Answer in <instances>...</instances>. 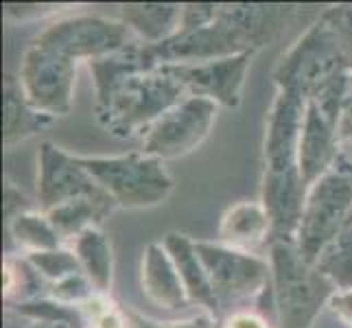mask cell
I'll use <instances>...</instances> for the list:
<instances>
[{
  "label": "cell",
  "instance_id": "cell-1",
  "mask_svg": "<svg viewBox=\"0 0 352 328\" xmlns=\"http://www.w3.org/2000/svg\"><path fill=\"white\" fill-rule=\"evenodd\" d=\"M350 72V64L335 31L320 18L280 57L274 68V81L278 90L315 103L331 120L339 123Z\"/></svg>",
  "mask_w": 352,
  "mask_h": 328
},
{
  "label": "cell",
  "instance_id": "cell-2",
  "mask_svg": "<svg viewBox=\"0 0 352 328\" xmlns=\"http://www.w3.org/2000/svg\"><path fill=\"white\" fill-rule=\"evenodd\" d=\"M270 267L278 328H313L322 307L337 294V287L287 241H272Z\"/></svg>",
  "mask_w": 352,
  "mask_h": 328
},
{
  "label": "cell",
  "instance_id": "cell-3",
  "mask_svg": "<svg viewBox=\"0 0 352 328\" xmlns=\"http://www.w3.org/2000/svg\"><path fill=\"white\" fill-rule=\"evenodd\" d=\"M184 96H188L186 90L168 72L155 68L127 77L103 103L94 105V114L107 133L129 138L136 131H147Z\"/></svg>",
  "mask_w": 352,
  "mask_h": 328
},
{
  "label": "cell",
  "instance_id": "cell-4",
  "mask_svg": "<svg viewBox=\"0 0 352 328\" xmlns=\"http://www.w3.org/2000/svg\"><path fill=\"white\" fill-rule=\"evenodd\" d=\"M352 212V162L342 153L339 162L309 186L305 210L294 245L307 263H315L322 250Z\"/></svg>",
  "mask_w": 352,
  "mask_h": 328
},
{
  "label": "cell",
  "instance_id": "cell-5",
  "mask_svg": "<svg viewBox=\"0 0 352 328\" xmlns=\"http://www.w3.org/2000/svg\"><path fill=\"white\" fill-rule=\"evenodd\" d=\"M79 160L120 208H151L166 201L173 193V179L166 173L164 162L142 151Z\"/></svg>",
  "mask_w": 352,
  "mask_h": 328
},
{
  "label": "cell",
  "instance_id": "cell-6",
  "mask_svg": "<svg viewBox=\"0 0 352 328\" xmlns=\"http://www.w3.org/2000/svg\"><path fill=\"white\" fill-rule=\"evenodd\" d=\"M133 42H138L136 35L120 20L99 14H81L53 22L35 38L33 44L70 57L75 62L79 59L92 62V59L116 53Z\"/></svg>",
  "mask_w": 352,
  "mask_h": 328
},
{
  "label": "cell",
  "instance_id": "cell-7",
  "mask_svg": "<svg viewBox=\"0 0 352 328\" xmlns=\"http://www.w3.org/2000/svg\"><path fill=\"white\" fill-rule=\"evenodd\" d=\"M195 248L221 311L241 300L263 296V291L270 289L272 267L256 254L208 241H195Z\"/></svg>",
  "mask_w": 352,
  "mask_h": 328
},
{
  "label": "cell",
  "instance_id": "cell-8",
  "mask_svg": "<svg viewBox=\"0 0 352 328\" xmlns=\"http://www.w3.org/2000/svg\"><path fill=\"white\" fill-rule=\"evenodd\" d=\"M217 112H219V105L210 99L184 96L144 131L142 153L162 162L188 155L210 133Z\"/></svg>",
  "mask_w": 352,
  "mask_h": 328
},
{
  "label": "cell",
  "instance_id": "cell-9",
  "mask_svg": "<svg viewBox=\"0 0 352 328\" xmlns=\"http://www.w3.org/2000/svg\"><path fill=\"white\" fill-rule=\"evenodd\" d=\"M20 83L27 101L46 116H66L72 107L77 62L42 46H31L22 59Z\"/></svg>",
  "mask_w": 352,
  "mask_h": 328
},
{
  "label": "cell",
  "instance_id": "cell-10",
  "mask_svg": "<svg viewBox=\"0 0 352 328\" xmlns=\"http://www.w3.org/2000/svg\"><path fill=\"white\" fill-rule=\"evenodd\" d=\"M252 57L254 53H241L210 62L166 64L160 68L168 72L188 96H204L221 107H239Z\"/></svg>",
  "mask_w": 352,
  "mask_h": 328
},
{
  "label": "cell",
  "instance_id": "cell-11",
  "mask_svg": "<svg viewBox=\"0 0 352 328\" xmlns=\"http://www.w3.org/2000/svg\"><path fill=\"white\" fill-rule=\"evenodd\" d=\"M107 193L81 164L79 155H70L53 142H42L38 155V199L42 212L79 197H99Z\"/></svg>",
  "mask_w": 352,
  "mask_h": 328
},
{
  "label": "cell",
  "instance_id": "cell-12",
  "mask_svg": "<svg viewBox=\"0 0 352 328\" xmlns=\"http://www.w3.org/2000/svg\"><path fill=\"white\" fill-rule=\"evenodd\" d=\"M307 116V101L278 90L267 120L265 133V175L289 177L300 175L298 144Z\"/></svg>",
  "mask_w": 352,
  "mask_h": 328
},
{
  "label": "cell",
  "instance_id": "cell-13",
  "mask_svg": "<svg viewBox=\"0 0 352 328\" xmlns=\"http://www.w3.org/2000/svg\"><path fill=\"white\" fill-rule=\"evenodd\" d=\"M151 53L157 59V64H197V62H210V59L232 57L241 53H254L250 51L248 42L243 35L223 22L219 16L212 24L197 31L175 33L171 40H166L157 46H151Z\"/></svg>",
  "mask_w": 352,
  "mask_h": 328
},
{
  "label": "cell",
  "instance_id": "cell-14",
  "mask_svg": "<svg viewBox=\"0 0 352 328\" xmlns=\"http://www.w3.org/2000/svg\"><path fill=\"white\" fill-rule=\"evenodd\" d=\"M342 157V140H339V123L331 120L315 103H307V116L298 144L300 175L307 188L313 186L324 173Z\"/></svg>",
  "mask_w": 352,
  "mask_h": 328
},
{
  "label": "cell",
  "instance_id": "cell-15",
  "mask_svg": "<svg viewBox=\"0 0 352 328\" xmlns=\"http://www.w3.org/2000/svg\"><path fill=\"white\" fill-rule=\"evenodd\" d=\"M140 287L144 298L164 311H182L192 305L162 243H149L144 250L140 265Z\"/></svg>",
  "mask_w": 352,
  "mask_h": 328
},
{
  "label": "cell",
  "instance_id": "cell-16",
  "mask_svg": "<svg viewBox=\"0 0 352 328\" xmlns=\"http://www.w3.org/2000/svg\"><path fill=\"white\" fill-rule=\"evenodd\" d=\"M294 7L289 5H263V3H234L219 5V16L230 27L236 29L243 40L248 42L250 51L256 53L258 48L272 44L280 35L287 18Z\"/></svg>",
  "mask_w": 352,
  "mask_h": 328
},
{
  "label": "cell",
  "instance_id": "cell-17",
  "mask_svg": "<svg viewBox=\"0 0 352 328\" xmlns=\"http://www.w3.org/2000/svg\"><path fill=\"white\" fill-rule=\"evenodd\" d=\"M162 245L166 248L168 256H171L192 305L204 307L206 311H210L217 318V315L221 313V307L214 298L210 278L206 274V267L197 254L195 241L182 232H168L162 239Z\"/></svg>",
  "mask_w": 352,
  "mask_h": 328
},
{
  "label": "cell",
  "instance_id": "cell-18",
  "mask_svg": "<svg viewBox=\"0 0 352 328\" xmlns=\"http://www.w3.org/2000/svg\"><path fill=\"white\" fill-rule=\"evenodd\" d=\"M155 68H160V64L153 57L151 46L142 42H133L116 53L92 59L90 70L96 88V103H103L127 77L138 75V72H149Z\"/></svg>",
  "mask_w": 352,
  "mask_h": 328
},
{
  "label": "cell",
  "instance_id": "cell-19",
  "mask_svg": "<svg viewBox=\"0 0 352 328\" xmlns=\"http://www.w3.org/2000/svg\"><path fill=\"white\" fill-rule=\"evenodd\" d=\"M272 237V219L261 201H239L221 217L219 239L228 248L254 254V250H258Z\"/></svg>",
  "mask_w": 352,
  "mask_h": 328
},
{
  "label": "cell",
  "instance_id": "cell-20",
  "mask_svg": "<svg viewBox=\"0 0 352 328\" xmlns=\"http://www.w3.org/2000/svg\"><path fill=\"white\" fill-rule=\"evenodd\" d=\"M53 116L38 112L22 90L20 77L7 72L3 83V144L9 149L14 144L35 136L53 123Z\"/></svg>",
  "mask_w": 352,
  "mask_h": 328
},
{
  "label": "cell",
  "instance_id": "cell-21",
  "mask_svg": "<svg viewBox=\"0 0 352 328\" xmlns=\"http://www.w3.org/2000/svg\"><path fill=\"white\" fill-rule=\"evenodd\" d=\"M182 7L177 3H127L120 5V22L127 24L138 42L157 46L177 33Z\"/></svg>",
  "mask_w": 352,
  "mask_h": 328
},
{
  "label": "cell",
  "instance_id": "cell-22",
  "mask_svg": "<svg viewBox=\"0 0 352 328\" xmlns=\"http://www.w3.org/2000/svg\"><path fill=\"white\" fill-rule=\"evenodd\" d=\"M116 208V204L110 195L99 197H79L66 204L55 206L48 210L46 217L59 239H77L90 228H99V223Z\"/></svg>",
  "mask_w": 352,
  "mask_h": 328
},
{
  "label": "cell",
  "instance_id": "cell-23",
  "mask_svg": "<svg viewBox=\"0 0 352 328\" xmlns=\"http://www.w3.org/2000/svg\"><path fill=\"white\" fill-rule=\"evenodd\" d=\"M72 252L99 294H107L114 278V252L112 243L101 228H90L72 239Z\"/></svg>",
  "mask_w": 352,
  "mask_h": 328
},
{
  "label": "cell",
  "instance_id": "cell-24",
  "mask_svg": "<svg viewBox=\"0 0 352 328\" xmlns=\"http://www.w3.org/2000/svg\"><path fill=\"white\" fill-rule=\"evenodd\" d=\"M313 265L337 287V291L352 289V212Z\"/></svg>",
  "mask_w": 352,
  "mask_h": 328
},
{
  "label": "cell",
  "instance_id": "cell-25",
  "mask_svg": "<svg viewBox=\"0 0 352 328\" xmlns=\"http://www.w3.org/2000/svg\"><path fill=\"white\" fill-rule=\"evenodd\" d=\"M3 294L7 305H22L48 296L46 278L24 256H9L3 263Z\"/></svg>",
  "mask_w": 352,
  "mask_h": 328
},
{
  "label": "cell",
  "instance_id": "cell-26",
  "mask_svg": "<svg viewBox=\"0 0 352 328\" xmlns=\"http://www.w3.org/2000/svg\"><path fill=\"white\" fill-rule=\"evenodd\" d=\"M7 230L18 245L24 248L29 254L57 250L59 243H62V239L55 232V228L48 221L46 212H35V210L22 212L16 219H11L7 223Z\"/></svg>",
  "mask_w": 352,
  "mask_h": 328
},
{
  "label": "cell",
  "instance_id": "cell-27",
  "mask_svg": "<svg viewBox=\"0 0 352 328\" xmlns=\"http://www.w3.org/2000/svg\"><path fill=\"white\" fill-rule=\"evenodd\" d=\"M9 309H14L22 315H27L31 320L40 322H51V324H66L72 328H86V318L79 311V307H68L57 302L53 298H38L31 302H22V305H9Z\"/></svg>",
  "mask_w": 352,
  "mask_h": 328
},
{
  "label": "cell",
  "instance_id": "cell-28",
  "mask_svg": "<svg viewBox=\"0 0 352 328\" xmlns=\"http://www.w3.org/2000/svg\"><path fill=\"white\" fill-rule=\"evenodd\" d=\"M29 263L38 270L48 285H53L57 281H64V278L72 276V274H81V263L77 261L75 252L72 250H48V252H33L27 254Z\"/></svg>",
  "mask_w": 352,
  "mask_h": 328
},
{
  "label": "cell",
  "instance_id": "cell-29",
  "mask_svg": "<svg viewBox=\"0 0 352 328\" xmlns=\"http://www.w3.org/2000/svg\"><path fill=\"white\" fill-rule=\"evenodd\" d=\"M96 294H99V291H96L92 281L83 272L72 274L64 278V281H57L48 287V298H53L68 307H81L83 302H88Z\"/></svg>",
  "mask_w": 352,
  "mask_h": 328
},
{
  "label": "cell",
  "instance_id": "cell-30",
  "mask_svg": "<svg viewBox=\"0 0 352 328\" xmlns=\"http://www.w3.org/2000/svg\"><path fill=\"white\" fill-rule=\"evenodd\" d=\"M322 18L329 22L331 29L335 31L352 70V5H335L329 11H324Z\"/></svg>",
  "mask_w": 352,
  "mask_h": 328
},
{
  "label": "cell",
  "instance_id": "cell-31",
  "mask_svg": "<svg viewBox=\"0 0 352 328\" xmlns=\"http://www.w3.org/2000/svg\"><path fill=\"white\" fill-rule=\"evenodd\" d=\"M217 11H219V5H214V3H186L182 7L177 33L197 31V29L208 27V24H212L217 20Z\"/></svg>",
  "mask_w": 352,
  "mask_h": 328
},
{
  "label": "cell",
  "instance_id": "cell-32",
  "mask_svg": "<svg viewBox=\"0 0 352 328\" xmlns=\"http://www.w3.org/2000/svg\"><path fill=\"white\" fill-rule=\"evenodd\" d=\"M55 5H38V3H33V5H16V3H7L5 5V14L9 18H18V20H29V18H42L46 14H53Z\"/></svg>",
  "mask_w": 352,
  "mask_h": 328
},
{
  "label": "cell",
  "instance_id": "cell-33",
  "mask_svg": "<svg viewBox=\"0 0 352 328\" xmlns=\"http://www.w3.org/2000/svg\"><path fill=\"white\" fill-rule=\"evenodd\" d=\"M3 322H5L3 328H72V326H66V324H51V322L31 320V318H27V315H22V313L9 309V307L5 309Z\"/></svg>",
  "mask_w": 352,
  "mask_h": 328
},
{
  "label": "cell",
  "instance_id": "cell-34",
  "mask_svg": "<svg viewBox=\"0 0 352 328\" xmlns=\"http://www.w3.org/2000/svg\"><path fill=\"white\" fill-rule=\"evenodd\" d=\"M223 328H270L265 318L254 311H234L221 322Z\"/></svg>",
  "mask_w": 352,
  "mask_h": 328
},
{
  "label": "cell",
  "instance_id": "cell-35",
  "mask_svg": "<svg viewBox=\"0 0 352 328\" xmlns=\"http://www.w3.org/2000/svg\"><path fill=\"white\" fill-rule=\"evenodd\" d=\"M90 324H92V328H127L129 326V313L120 311L112 302V305L107 307L101 315H96Z\"/></svg>",
  "mask_w": 352,
  "mask_h": 328
},
{
  "label": "cell",
  "instance_id": "cell-36",
  "mask_svg": "<svg viewBox=\"0 0 352 328\" xmlns=\"http://www.w3.org/2000/svg\"><path fill=\"white\" fill-rule=\"evenodd\" d=\"M29 204L27 199H24L22 193L11 184V182H7L5 184V217H7V223L11 221V219H16L18 215L22 212H29Z\"/></svg>",
  "mask_w": 352,
  "mask_h": 328
},
{
  "label": "cell",
  "instance_id": "cell-37",
  "mask_svg": "<svg viewBox=\"0 0 352 328\" xmlns=\"http://www.w3.org/2000/svg\"><path fill=\"white\" fill-rule=\"evenodd\" d=\"M339 140H342V147L352 142V72L348 79L344 105H342V118H339Z\"/></svg>",
  "mask_w": 352,
  "mask_h": 328
},
{
  "label": "cell",
  "instance_id": "cell-38",
  "mask_svg": "<svg viewBox=\"0 0 352 328\" xmlns=\"http://www.w3.org/2000/svg\"><path fill=\"white\" fill-rule=\"evenodd\" d=\"M329 307L344 324L352 326V289L350 291H337V294L331 298Z\"/></svg>",
  "mask_w": 352,
  "mask_h": 328
},
{
  "label": "cell",
  "instance_id": "cell-39",
  "mask_svg": "<svg viewBox=\"0 0 352 328\" xmlns=\"http://www.w3.org/2000/svg\"><path fill=\"white\" fill-rule=\"evenodd\" d=\"M214 320L208 318V315H197V318H190V320H184V322H173L164 328H214Z\"/></svg>",
  "mask_w": 352,
  "mask_h": 328
},
{
  "label": "cell",
  "instance_id": "cell-40",
  "mask_svg": "<svg viewBox=\"0 0 352 328\" xmlns=\"http://www.w3.org/2000/svg\"><path fill=\"white\" fill-rule=\"evenodd\" d=\"M127 328H164V326H160L157 322H151V320H144V318H140V315L129 313V326Z\"/></svg>",
  "mask_w": 352,
  "mask_h": 328
},
{
  "label": "cell",
  "instance_id": "cell-41",
  "mask_svg": "<svg viewBox=\"0 0 352 328\" xmlns=\"http://www.w3.org/2000/svg\"><path fill=\"white\" fill-rule=\"evenodd\" d=\"M342 151H344V153H346V151L350 153V157H348V160L352 162V142H350V144H344V147H342Z\"/></svg>",
  "mask_w": 352,
  "mask_h": 328
},
{
  "label": "cell",
  "instance_id": "cell-42",
  "mask_svg": "<svg viewBox=\"0 0 352 328\" xmlns=\"http://www.w3.org/2000/svg\"><path fill=\"white\" fill-rule=\"evenodd\" d=\"M214 328H223V326H221V322H217V324H214Z\"/></svg>",
  "mask_w": 352,
  "mask_h": 328
}]
</instances>
